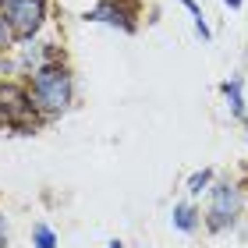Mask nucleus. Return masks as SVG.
Returning <instances> with one entry per match:
<instances>
[{
  "label": "nucleus",
  "mask_w": 248,
  "mask_h": 248,
  "mask_svg": "<svg viewBox=\"0 0 248 248\" xmlns=\"http://www.w3.org/2000/svg\"><path fill=\"white\" fill-rule=\"evenodd\" d=\"M29 93H32V103H36L39 117L53 124L67 117L78 103V78H75V67L67 61H53L39 71H32L29 78Z\"/></svg>",
  "instance_id": "1"
},
{
  "label": "nucleus",
  "mask_w": 248,
  "mask_h": 248,
  "mask_svg": "<svg viewBox=\"0 0 248 248\" xmlns=\"http://www.w3.org/2000/svg\"><path fill=\"white\" fill-rule=\"evenodd\" d=\"M46 128V121L39 117L36 103H32L29 82L25 78L0 75V135L11 139H32Z\"/></svg>",
  "instance_id": "2"
},
{
  "label": "nucleus",
  "mask_w": 248,
  "mask_h": 248,
  "mask_svg": "<svg viewBox=\"0 0 248 248\" xmlns=\"http://www.w3.org/2000/svg\"><path fill=\"white\" fill-rule=\"evenodd\" d=\"M245 213V185L234 177H217L206 191V209H202V227L209 234H227L241 223Z\"/></svg>",
  "instance_id": "3"
},
{
  "label": "nucleus",
  "mask_w": 248,
  "mask_h": 248,
  "mask_svg": "<svg viewBox=\"0 0 248 248\" xmlns=\"http://www.w3.org/2000/svg\"><path fill=\"white\" fill-rule=\"evenodd\" d=\"M53 61H67V53L57 39H46V32L36 39H21L15 50L4 57L0 64V75H11V78H29L32 71H39V67H46Z\"/></svg>",
  "instance_id": "4"
},
{
  "label": "nucleus",
  "mask_w": 248,
  "mask_h": 248,
  "mask_svg": "<svg viewBox=\"0 0 248 248\" xmlns=\"http://www.w3.org/2000/svg\"><path fill=\"white\" fill-rule=\"evenodd\" d=\"M50 11H53V0H0V15L15 29L18 43L43 36L50 29Z\"/></svg>",
  "instance_id": "5"
},
{
  "label": "nucleus",
  "mask_w": 248,
  "mask_h": 248,
  "mask_svg": "<svg viewBox=\"0 0 248 248\" xmlns=\"http://www.w3.org/2000/svg\"><path fill=\"white\" fill-rule=\"evenodd\" d=\"M82 21L89 25H103V29H114V32H139V21H142V4L139 0H96L93 7H85Z\"/></svg>",
  "instance_id": "6"
},
{
  "label": "nucleus",
  "mask_w": 248,
  "mask_h": 248,
  "mask_svg": "<svg viewBox=\"0 0 248 248\" xmlns=\"http://www.w3.org/2000/svg\"><path fill=\"white\" fill-rule=\"evenodd\" d=\"M220 93H223V103H227V114L234 121H248V96H245V78L241 75H231L220 82Z\"/></svg>",
  "instance_id": "7"
},
{
  "label": "nucleus",
  "mask_w": 248,
  "mask_h": 248,
  "mask_svg": "<svg viewBox=\"0 0 248 248\" xmlns=\"http://www.w3.org/2000/svg\"><path fill=\"white\" fill-rule=\"evenodd\" d=\"M170 227L177 231V234H199V227H202V209L195 206V199H181V202H174L170 206Z\"/></svg>",
  "instance_id": "8"
},
{
  "label": "nucleus",
  "mask_w": 248,
  "mask_h": 248,
  "mask_svg": "<svg viewBox=\"0 0 248 248\" xmlns=\"http://www.w3.org/2000/svg\"><path fill=\"white\" fill-rule=\"evenodd\" d=\"M213 181H217V170H213V167H202V170L188 174V181H185V195H188V199H202V195H206V191L213 188Z\"/></svg>",
  "instance_id": "9"
},
{
  "label": "nucleus",
  "mask_w": 248,
  "mask_h": 248,
  "mask_svg": "<svg viewBox=\"0 0 248 248\" xmlns=\"http://www.w3.org/2000/svg\"><path fill=\"white\" fill-rule=\"evenodd\" d=\"M185 11H188V18H191V25H195V36L202 43H213V29H209V21H206V11H202L199 0H177Z\"/></svg>",
  "instance_id": "10"
},
{
  "label": "nucleus",
  "mask_w": 248,
  "mask_h": 248,
  "mask_svg": "<svg viewBox=\"0 0 248 248\" xmlns=\"http://www.w3.org/2000/svg\"><path fill=\"white\" fill-rule=\"evenodd\" d=\"M32 248H61V234H57V227H50L46 220L32 223Z\"/></svg>",
  "instance_id": "11"
},
{
  "label": "nucleus",
  "mask_w": 248,
  "mask_h": 248,
  "mask_svg": "<svg viewBox=\"0 0 248 248\" xmlns=\"http://www.w3.org/2000/svg\"><path fill=\"white\" fill-rule=\"evenodd\" d=\"M15 46H18V36H15V29L7 25V18L0 15V57H7Z\"/></svg>",
  "instance_id": "12"
},
{
  "label": "nucleus",
  "mask_w": 248,
  "mask_h": 248,
  "mask_svg": "<svg viewBox=\"0 0 248 248\" xmlns=\"http://www.w3.org/2000/svg\"><path fill=\"white\" fill-rule=\"evenodd\" d=\"M11 245V231H7V213L0 209V248H7Z\"/></svg>",
  "instance_id": "13"
},
{
  "label": "nucleus",
  "mask_w": 248,
  "mask_h": 248,
  "mask_svg": "<svg viewBox=\"0 0 248 248\" xmlns=\"http://www.w3.org/2000/svg\"><path fill=\"white\" fill-rule=\"evenodd\" d=\"M223 7H231V11H241V7H245V0H223Z\"/></svg>",
  "instance_id": "14"
},
{
  "label": "nucleus",
  "mask_w": 248,
  "mask_h": 248,
  "mask_svg": "<svg viewBox=\"0 0 248 248\" xmlns=\"http://www.w3.org/2000/svg\"><path fill=\"white\" fill-rule=\"evenodd\" d=\"M107 248H128V245H124L121 238H110V241H107Z\"/></svg>",
  "instance_id": "15"
},
{
  "label": "nucleus",
  "mask_w": 248,
  "mask_h": 248,
  "mask_svg": "<svg viewBox=\"0 0 248 248\" xmlns=\"http://www.w3.org/2000/svg\"><path fill=\"white\" fill-rule=\"evenodd\" d=\"M245 145H248V121H245Z\"/></svg>",
  "instance_id": "16"
},
{
  "label": "nucleus",
  "mask_w": 248,
  "mask_h": 248,
  "mask_svg": "<svg viewBox=\"0 0 248 248\" xmlns=\"http://www.w3.org/2000/svg\"><path fill=\"white\" fill-rule=\"evenodd\" d=\"M0 64H4V57H0Z\"/></svg>",
  "instance_id": "17"
}]
</instances>
